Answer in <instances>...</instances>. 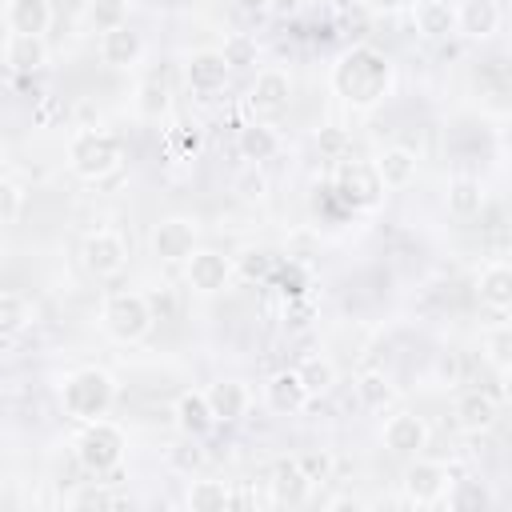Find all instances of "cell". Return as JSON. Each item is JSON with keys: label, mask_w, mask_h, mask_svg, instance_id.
<instances>
[{"label": "cell", "mask_w": 512, "mask_h": 512, "mask_svg": "<svg viewBox=\"0 0 512 512\" xmlns=\"http://www.w3.org/2000/svg\"><path fill=\"white\" fill-rule=\"evenodd\" d=\"M324 508H328V512H360V508H364V500H360V496H352V492H340V496H332Z\"/></svg>", "instance_id": "obj_45"}, {"label": "cell", "mask_w": 512, "mask_h": 512, "mask_svg": "<svg viewBox=\"0 0 512 512\" xmlns=\"http://www.w3.org/2000/svg\"><path fill=\"white\" fill-rule=\"evenodd\" d=\"M184 504L192 512H224L232 504V488L224 480H192L184 492Z\"/></svg>", "instance_id": "obj_32"}, {"label": "cell", "mask_w": 512, "mask_h": 512, "mask_svg": "<svg viewBox=\"0 0 512 512\" xmlns=\"http://www.w3.org/2000/svg\"><path fill=\"white\" fill-rule=\"evenodd\" d=\"M296 372H300V380H304V388H308V396L316 400V396H328L332 388H336V364L324 356V352H312V356H304L300 364H296Z\"/></svg>", "instance_id": "obj_31"}, {"label": "cell", "mask_w": 512, "mask_h": 512, "mask_svg": "<svg viewBox=\"0 0 512 512\" xmlns=\"http://www.w3.org/2000/svg\"><path fill=\"white\" fill-rule=\"evenodd\" d=\"M308 400H312V396H308V388H304V380H300L296 368H280V372H272L268 384H264V404H268L276 416H296Z\"/></svg>", "instance_id": "obj_17"}, {"label": "cell", "mask_w": 512, "mask_h": 512, "mask_svg": "<svg viewBox=\"0 0 512 512\" xmlns=\"http://www.w3.org/2000/svg\"><path fill=\"white\" fill-rule=\"evenodd\" d=\"M140 56H144V36L132 32L128 24H120L112 32H100V64H108V68H132Z\"/></svg>", "instance_id": "obj_24"}, {"label": "cell", "mask_w": 512, "mask_h": 512, "mask_svg": "<svg viewBox=\"0 0 512 512\" xmlns=\"http://www.w3.org/2000/svg\"><path fill=\"white\" fill-rule=\"evenodd\" d=\"M20 208H24V192H20V184H12V180L0 176V228H8V224L20 216Z\"/></svg>", "instance_id": "obj_43"}, {"label": "cell", "mask_w": 512, "mask_h": 512, "mask_svg": "<svg viewBox=\"0 0 512 512\" xmlns=\"http://www.w3.org/2000/svg\"><path fill=\"white\" fill-rule=\"evenodd\" d=\"M52 24V0H12L8 4V32L44 36Z\"/></svg>", "instance_id": "obj_29"}, {"label": "cell", "mask_w": 512, "mask_h": 512, "mask_svg": "<svg viewBox=\"0 0 512 512\" xmlns=\"http://www.w3.org/2000/svg\"><path fill=\"white\" fill-rule=\"evenodd\" d=\"M32 324V304L20 292H0V336H20Z\"/></svg>", "instance_id": "obj_36"}, {"label": "cell", "mask_w": 512, "mask_h": 512, "mask_svg": "<svg viewBox=\"0 0 512 512\" xmlns=\"http://www.w3.org/2000/svg\"><path fill=\"white\" fill-rule=\"evenodd\" d=\"M256 168H260V164H248V172L236 176V188H240L244 200H264V196H268V180H264Z\"/></svg>", "instance_id": "obj_44"}, {"label": "cell", "mask_w": 512, "mask_h": 512, "mask_svg": "<svg viewBox=\"0 0 512 512\" xmlns=\"http://www.w3.org/2000/svg\"><path fill=\"white\" fill-rule=\"evenodd\" d=\"M480 352H484V360H488V368H492L496 376H508V368H512V328H508L504 320H496V324L480 336Z\"/></svg>", "instance_id": "obj_30"}, {"label": "cell", "mask_w": 512, "mask_h": 512, "mask_svg": "<svg viewBox=\"0 0 512 512\" xmlns=\"http://www.w3.org/2000/svg\"><path fill=\"white\" fill-rule=\"evenodd\" d=\"M168 108H172V88H168L164 68H156V72H148V76L140 80V88H136V116H140V120H160Z\"/></svg>", "instance_id": "obj_27"}, {"label": "cell", "mask_w": 512, "mask_h": 512, "mask_svg": "<svg viewBox=\"0 0 512 512\" xmlns=\"http://www.w3.org/2000/svg\"><path fill=\"white\" fill-rule=\"evenodd\" d=\"M200 148H204V136H200L196 124H192V128H188V124L172 128V136H168V152H172V160H196Z\"/></svg>", "instance_id": "obj_38"}, {"label": "cell", "mask_w": 512, "mask_h": 512, "mask_svg": "<svg viewBox=\"0 0 512 512\" xmlns=\"http://www.w3.org/2000/svg\"><path fill=\"white\" fill-rule=\"evenodd\" d=\"M216 52L224 56L228 72H248V68L260 64V44H256V36H248V32H228Z\"/></svg>", "instance_id": "obj_33"}, {"label": "cell", "mask_w": 512, "mask_h": 512, "mask_svg": "<svg viewBox=\"0 0 512 512\" xmlns=\"http://www.w3.org/2000/svg\"><path fill=\"white\" fill-rule=\"evenodd\" d=\"M328 84H332V96L352 108V112H372L380 108L388 96H392V84H396V68L388 60L384 48L376 44H352L336 56L332 72H328Z\"/></svg>", "instance_id": "obj_1"}, {"label": "cell", "mask_w": 512, "mask_h": 512, "mask_svg": "<svg viewBox=\"0 0 512 512\" xmlns=\"http://www.w3.org/2000/svg\"><path fill=\"white\" fill-rule=\"evenodd\" d=\"M148 248L160 264H184L200 248V220L196 216H164L148 232Z\"/></svg>", "instance_id": "obj_8"}, {"label": "cell", "mask_w": 512, "mask_h": 512, "mask_svg": "<svg viewBox=\"0 0 512 512\" xmlns=\"http://www.w3.org/2000/svg\"><path fill=\"white\" fill-rule=\"evenodd\" d=\"M444 204H448V212H452L456 220H472V216L484 212V184H480L476 176H464V172H460V176L448 180Z\"/></svg>", "instance_id": "obj_28"}, {"label": "cell", "mask_w": 512, "mask_h": 512, "mask_svg": "<svg viewBox=\"0 0 512 512\" xmlns=\"http://www.w3.org/2000/svg\"><path fill=\"white\" fill-rule=\"evenodd\" d=\"M428 440H432L428 420H424V416H416V412H408V408L392 412V416L384 420V428H380V444H384L392 456H400V460L420 456V452L428 448Z\"/></svg>", "instance_id": "obj_12"}, {"label": "cell", "mask_w": 512, "mask_h": 512, "mask_svg": "<svg viewBox=\"0 0 512 512\" xmlns=\"http://www.w3.org/2000/svg\"><path fill=\"white\" fill-rule=\"evenodd\" d=\"M68 168L84 184L112 180L124 168V140L104 128H80L68 140Z\"/></svg>", "instance_id": "obj_3"}, {"label": "cell", "mask_w": 512, "mask_h": 512, "mask_svg": "<svg viewBox=\"0 0 512 512\" xmlns=\"http://www.w3.org/2000/svg\"><path fill=\"white\" fill-rule=\"evenodd\" d=\"M80 260L88 268V276L96 280H112L128 268V240L116 232V228H96L84 236V248H80Z\"/></svg>", "instance_id": "obj_10"}, {"label": "cell", "mask_w": 512, "mask_h": 512, "mask_svg": "<svg viewBox=\"0 0 512 512\" xmlns=\"http://www.w3.org/2000/svg\"><path fill=\"white\" fill-rule=\"evenodd\" d=\"M476 296H480V304H484L488 312L504 316V312L512 308V268H508L504 260L484 264L480 276H476Z\"/></svg>", "instance_id": "obj_22"}, {"label": "cell", "mask_w": 512, "mask_h": 512, "mask_svg": "<svg viewBox=\"0 0 512 512\" xmlns=\"http://www.w3.org/2000/svg\"><path fill=\"white\" fill-rule=\"evenodd\" d=\"M332 188L336 196L356 208V212H372L380 200H384V184L372 168V160H336V172H332Z\"/></svg>", "instance_id": "obj_6"}, {"label": "cell", "mask_w": 512, "mask_h": 512, "mask_svg": "<svg viewBox=\"0 0 512 512\" xmlns=\"http://www.w3.org/2000/svg\"><path fill=\"white\" fill-rule=\"evenodd\" d=\"M172 420H176L180 436L204 440V436L216 428V416H212V408H208L204 388H188V392H180L176 404H172Z\"/></svg>", "instance_id": "obj_18"}, {"label": "cell", "mask_w": 512, "mask_h": 512, "mask_svg": "<svg viewBox=\"0 0 512 512\" xmlns=\"http://www.w3.org/2000/svg\"><path fill=\"white\" fill-rule=\"evenodd\" d=\"M204 396H208V408H212L216 424H236L252 408V392H248L244 380H216V384L204 388Z\"/></svg>", "instance_id": "obj_20"}, {"label": "cell", "mask_w": 512, "mask_h": 512, "mask_svg": "<svg viewBox=\"0 0 512 512\" xmlns=\"http://www.w3.org/2000/svg\"><path fill=\"white\" fill-rule=\"evenodd\" d=\"M0 56H4L8 72H16V76H36V72L48 68V44H44V36H20V32H8Z\"/></svg>", "instance_id": "obj_19"}, {"label": "cell", "mask_w": 512, "mask_h": 512, "mask_svg": "<svg viewBox=\"0 0 512 512\" xmlns=\"http://www.w3.org/2000/svg\"><path fill=\"white\" fill-rule=\"evenodd\" d=\"M316 148H320V156H328V160H344V156H348V148H352V140H348V132H344V128L324 124V128L316 132Z\"/></svg>", "instance_id": "obj_39"}, {"label": "cell", "mask_w": 512, "mask_h": 512, "mask_svg": "<svg viewBox=\"0 0 512 512\" xmlns=\"http://www.w3.org/2000/svg\"><path fill=\"white\" fill-rule=\"evenodd\" d=\"M236 264V272L244 276V280H264L268 272H272V256L264 252V248H248V252H240V260H232Z\"/></svg>", "instance_id": "obj_41"}, {"label": "cell", "mask_w": 512, "mask_h": 512, "mask_svg": "<svg viewBox=\"0 0 512 512\" xmlns=\"http://www.w3.org/2000/svg\"><path fill=\"white\" fill-rule=\"evenodd\" d=\"M124 448H128V440H124V432H120L108 416L88 420V424H80V432H76V460H80V468H88L92 476L116 472V468L124 464Z\"/></svg>", "instance_id": "obj_5"}, {"label": "cell", "mask_w": 512, "mask_h": 512, "mask_svg": "<svg viewBox=\"0 0 512 512\" xmlns=\"http://www.w3.org/2000/svg\"><path fill=\"white\" fill-rule=\"evenodd\" d=\"M352 388H356L360 408H368V412H384V408L396 404V384H392V376H388L384 368H364V372H356Z\"/></svg>", "instance_id": "obj_26"}, {"label": "cell", "mask_w": 512, "mask_h": 512, "mask_svg": "<svg viewBox=\"0 0 512 512\" xmlns=\"http://www.w3.org/2000/svg\"><path fill=\"white\" fill-rule=\"evenodd\" d=\"M412 24L424 40H448L456 36V4L448 0H420L412 8Z\"/></svg>", "instance_id": "obj_25"}, {"label": "cell", "mask_w": 512, "mask_h": 512, "mask_svg": "<svg viewBox=\"0 0 512 512\" xmlns=\"http://www.w3.org/2000/svg\"><path fill=\"white\" fill-rule=\"evenodd\" d=\"M288 104H292V76H288V68H276V64L260 68L256 80L248 84V112H252V120H276V116L288 112Z\"/></svg>", "instance_id": "obj_9"}, {"label": "cell", "mask_w": 512, "mask_h": 512, "mask_svg": "<svg viewBox=\"0 0 512 512\" xmlns=\"http://www.w3.org/2000/svg\"><path fill=\"white\" fill-rule=\"evenodd\" d=\"M228 76L232 72H228L224 56L216 48H196V52L184 56V84H188L192 96H216V92H224Z\"/></svg>", "instance_id": "obj_13"}, {"label": "cell", "mask_w": 512, "mask_h": 512, "mask_svg": "<svg viewBox=\"0 0 512 512\" xmlns=\"http://www.w3.org/2000/svg\"><path fill=\"white\" fill-rule=\"evenodd\" d=\"M128 12H132V0H88L84 24L92 32H112V28L128 24Z\"/></svg>", "instance_id": "obj_35"}, {"label": "cell", "mask_w": 512, "mask_h": 512, "mask_svg": "<svg viewBox=\"0 0 512 512\" xmlns=\"http://www.w3.org/2000/svg\"><path fill=\"white\" fill-rule=\"evenodd\" d=\"M116 504H124V496H116L108 480H88L68 496V508H116Z\"/></svg>", "instance_id": "obj_37"}, {"label": "cell", "mask_w": 512, "mask_h": 512, "mask_svg": "<svg viewBox=\"0 0 512 512\" xmlns=\"http://www.w3.org/2000/svg\"><path fill=\"white\" fill-rule=\"evenodd\" d=\"M312 480L300 472V464L288 456V460H276V468H272V476H268V500L272 504H280V508H300V504H308V496H312Z\"/></svg>", "instance_id": "obj_15"}, {"label": "cell", "mask_w": 512, "mask_h": 512, "mask_svg": "<svg viewBox=\"0 0 512 512\" xmlns=\"http://www.w3.org/2000/svg\"><path fill=\"white\" fill-rule=\"evenodd\" d=\"M372 168H376L384 192H400V188H408V184L416 180V172H420V156H416L412 148H404V144H388L384 152H376Z\"/></svg>", "instance_id": "obj_16"}, {"label": "cell", "mask_w": 512, "mask_h": 512, "mask_svg": "<svg viewBox=\"0 0 512 512\" xmlns=\"http://www.w3.org/2000/svg\"><path fill=\"white\" fill-rule=\"evenodd\" d=\"M296 464H300V472L312 480V484H320V480H328L332 476V456L328 452H320V448H308V452H300V456H292Z\"/></svg>", "instance_id": "obj_42"}, {"label": "cell", "mask_w": 512, "mask_h": 512, "mask_svg": "<svg viewBox=\"0 0 512 512\" xmlns=\"http://www.w3.org/2000/svg\"><path fill=\"white\" fill-rule=\"evenodd\" d=\"M236 8L244 16H260V12H268V0H236Z\"/></svg>", "instance_id": "obj_46"}, {"label": "cell", "mask_w": 512, "mask_h": 512, "mask_svg": "<svg viewBox=\"0 0 512 512\" xmlns=\"http://www.w3.org/2000/svg\"><path fill=\"white\" fill-rule=\"evenodd\" d=\"M204 460H208V456H204V448H200L192 436H184V444H176V448L168 452V464L180 468V472H200Z\"/></svg>", "instance_id": "obj_40"}, {"label": "cell", "mask_w": 512, "mask_h": 512, "mask_svg": "<svg viewBox=\"0 0 512 512\" xmlns=\"http://www.w3.org/2000/svg\"><path fill=\"white\" fill-rule=\"evenodd\" d=\"M440 504H448V508H492L496 504V496L488 492V484L484 480H456L452 476V484H448V492H444V500Z\"/></svg>", "instance_id": "obj_34"}, {"label": "cell", "mask_w": 512, "mask_h": 512, "mask_svg": "<svg viewBox=\"0 0 512 512\" xmlns=\"http://www.w3.org/2000/svg\"><path fill=\"white\" fill-rule=\"evenodd\" d=\"M236 152L248 164H264L280 152V132L272 128V120H248L236 128Z\"/></svg>", "instance_id": "obj_21"}, {"label": "cell", "mask_w": 512, "mask_h": 512, "mask_svg": "<svg viewBox=\"0 0 512 512\" xmlns=\"http://www.w3.org/2000/svg\"><path fill=\"white\" fill-rule=\"evenodd\" d=\"M452 476H456V472H452L444 460H428V456L420 452V456H412L408 468H404V480H400L404 500H408L412 508H432V504L444 500Z\"/></svg>", "instance_id": "obj_7"}, {"label": "cell", "mask_w": 512, "mask_h": 512, "mask_svg": "<svg viewBox=\"0 0 512 512\" xmlns=\"http://www.w3.org/2000/svg\"><path fill=\"white\" fill-rule=\"evenodd\" d=\"M100 328L116 344H140L156 328V308H152V300L144 292H132V288L128 292H112L100 304Z\"/></svg>", "instance_id": "obj_4"}, {"label": "cell", "mask_w": 512, "mask_h": 512, "mask_svg": "<svg viewBox=\"0 0 512 512\" xmlns=\"http://www.w3.org/2000/svg\"><path fill=\"white\" fill-rule=\"evenodd\" d=\"M116 404V380L112 372L96 368V364H84V368H72L64 380H60V408L68 420L76 424H88V420H100L108 416Z\"/></svg>", "instance_id": "obj_2"}, {"label": "cell", "mask_w": 512, "mask_h": 512, "mask_svg": "<svg viewBox=\"0 0 512 512\" xmlns=\"http://www.w3.org/2000/svg\"><path fill=\"white\" fill-rule=\"evenodd\" d=\"M236 276V264L232 256L216 252V248H196L188 260H184V280L196 296H220Z\"/></svg>", "instance_id": "obj_11"}, {"label": "cell", "mask_w": 512, "mask_h": 512, "mask_svg": "<svg viewBox=\"0 0 512 512\" xmlns=\"http://www.w3.org/2000/svg\"><path fill=\"white\" fill-rule=\"evenodd\" d=\"M456 32L468 40H488L500 32V4L496 0H464L456 4Z\"/></svg>", "instance_id": "obj_23"}, {"label": "cell", "mask_w": 512, "mask_h": 512, "mask_svg": "<svg viewBox=\"0 0 512 512\" xmlns=\"http://www.w3.org/2000/svg\"><path fill=\"white\" fill-rule=\"evenodd\" d=\"M452 416H456V428H460V432L480 436V432H488V428L500 420V400H496L492 392H484V388H468V392L456 396Z\"/></svg>", "instance_id": "obj_14"}]
</instances>
